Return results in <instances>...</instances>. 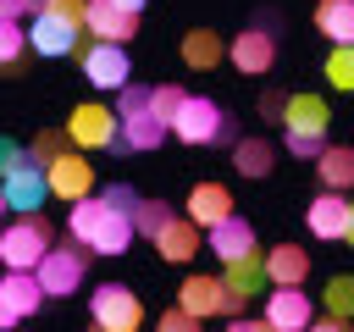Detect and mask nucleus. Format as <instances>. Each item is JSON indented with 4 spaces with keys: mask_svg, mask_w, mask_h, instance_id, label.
Wrapping results in <instances>:
<instances>
[{
    "mask_svg": "<svg viewBox=\"0 0 354 332\" xmlns=\"http://www.w3.org/2000/svg\"><path fill=\"white\" fill-rule=\"evenodd\" d=\"M83 72H88V83L94 89H127L133 83V61H127V44H83Z\"/></svg>",
    "mask_w": 354,
    "mask_h": 332,
    "instance_id": "obj_10",
    "label": "nucleus"
},
{
    "mask_svg": "<svg viewBox=\"0 0 354 332\" xmlns=\"http://www.w3.org/2000/svg\"><path fill=\"white\" fill-rule=\"evenodd\" d=\"M171 138L177 144H238V133H232V116L216 105V100H205V94H188V105L177 111V122H171Z\"/></svg>",
    "mask_w": 354,
    "mask_h": 332,
    "instance_id": "obj_3",
    "label": "nucleus"
},
{
    "mask_svg": "<svg viewBox=\"0 0 354 332\" xmlns=\"http://www.w3.org/2000/svg\"><path fill=\"white\" fill-rule=\"evenodd\" d=\"M50 249H55V232H50L44 216H17V221L0 232V260H6V271H39Z\"/></svg>",
    "mask_w": 354,
    "mask_h": 332,
    "instance_id": "obj_4",
    "label": "nucleus"
},
{
    "mask_svg": "<svg viewBox=\"0 0 354 332\" xmlns=\"http://www.w3.org/2000/svg\"><path fill=\"white\" fill-rule=\"evenodd\" d=\"M177 304H183L188 315H199V321H210V315H227V321H232V315H238L249 299H238V293H232L221 277H205V271H194V277L177 288Z\"/></svg>",
    "mask_w": 354,
    "mask_h": 332,
    "instance_id": "obj_8",
    "label": "nucleus"
},
{
    "mask_svg": "<svg viewBox=\"0 0 354 332\" xmlns=\"http://www.w3.org/2000/svg\"><path fill=\"white\" fill-rule=\"evenodd\" d=\"M183 216H188L194 227H205V232H210V227H221V221H227V216H238V210H232V194H227L221 183H194V188H188V210H183Z\"/></svg>",
    "mask_w": 354,
    "mask_h": 332,
    "instance_id": "obj_18",
    "label": "nucleus"
},
{
    "mask_svg": "<svg viewBox=\"0 0 354 332\" xmlns=\"http://www.w3.org/2000/svg\"><path fill=\"white\" fill-rule=\"evenodd\" d=\"M260 315H266L271 326H282V332H310V326H315V304H310L304 288H271Z\"/></svg>",
    "mask_w": 354,
    "mask_h": 332,
    "instance_id": "obj_13",
    "label": "nucleus"
},
{
    "mask_svg": "<svg viewBox=\"0 0 354 332\" xmlns=\"http://www.w3.org/2000/svg\"><path fill=\"white\" fill-rule=\"evenodd\" d=\"M348 216H354V194H332V188H321V194L310 199V210H304V227H310L315 238L337 243V238H348Z\"/></svg>",
    "mask_w": 354,
    "mask_h": 332,
    "instance_id": "obj_12",
    "label": "nucleus"
},
{
    "mask_svg": "<svg viewBox=\"0 0 354 332\" xmlns=\"http://www.w3.org/2000/svg\"><path fill=\"white\" fill-rule=\"evenodd\" d=\"M254 111H260V122H282V116H288V94H277V89H266Z\"/></svg>",
    "mask_w": 354,
    "mask_h": 332,
    "instance_id": "obj_40",
    "label": "nucleus"
},
{
    "mask_svg": "<svg viewBox=\"0 0 354 332\" xmlns=\"http://www.w3.org/2000/svg\"><path fill=\"white\" fill-rule=\"evenodd\" d=\"M0 199H6V210H17V216H39L44 199H55V194H50V172H44V166L11 172V177L0 183Z\"/></svg>",
    "mask_w": 354,
    "mask_h": 332,
    "instance_id": "obj_11",
    "label": "nucleus"
},
{
    "mask_svg": "<svg viewBox=\"0 0 354 332\" xmlns=\"http://www.w3.org/2000/svg\"><path fill=\"white\" fill-rule=\"evenodd\" d=\"M77 33H83V28H72V22L50 17V11H39V17H33V28H28L33 55H83V39H77Z\"/></svg>",
    "mask_w": 354,
    "mask_h": 332,
    "instance_id": "obj_15",
    "label": "nucleus"
},
{
    "mask_svg": "<svg viewBox=\"0 0 354 332\" xmlns=\"http://www.w3.org/2000/svg\"><path fill=\"white\" fill-rule=\"evenodd\" d=\"M326 122H332V105L321 94H288V116H282L288 133H321L326 138Z\"/></svg>",
    "mask_w": 354,
    "mask_h": 332,
    "instance_id": "obj_22",
    "label": "nucleus"
},
{
    "mask_svg": "<svg viewBox=\"0 0 354 332\" xmlns=\"http://www.w3.org/2000/svg\"><path fill=\"white\" fill-rule=\"evenodd\" d=\"M205 243L216 249V260H221V266H238V260L260 255V249H254V227H249L243 216H227L221 227H210V232H205Z\"/></svg>",
    "mask_w": 354,
    "mask_h": 332,
    "instance_id": "obj_19",
    "label": "nucleus"
},
{
    "mask_svg": "<svg viewBox=\"0 0 354 332\" xmlns=\"http://www.w3.org/2000/svg\"><path fill=\"white\" fill-rule=\"evenodd\" d=\"M266 271H271V288H304V277H310L304 243H277V249H266Z\"/></svg>",
    "mask_w": 354,
    "mask_h": 332,
    "instance_id": "obj_21",
    "label": "nucleus"
},
{
    "mask_svg": "<svg viewBox=\"0 0 354 332\" xmlns=\"http://www.w3.org/2000/svg\"><path fill=\"white\" fill-rule=\"evenodd\" d=\"M321 304H326V315L354 321V277H332V282H326V293H321Z\"/></svg>",
    "mask_w": 354,
    "mask_h": 332,
    "instance_id": "obj_30",
    "label": "nucleus"
},
{
    "mask_svg": "<svg viewBox=\"0 0 354 332\" xmlns=\"http://www.w3.org/2000/svg\"><path fill=\"white\" fill-rule=\"evenodd\" d=\"M315 172H321V188L354 194V149L348 144H326V155L315 160Z\"/></svg>",
    "mask_w": 354,
    "mask_h": 332,
    "instance_id": "obj_24",
    "label": "nucleus"
},
{
    "mask_svg": "<svg viewBox=\"0 0 354 332\" xmlns=\"http://www.w3.org/2000/svg\"><path fill=\"white\" fill-rule=\"evenodd\" d=\"M221 282L238 293V299H254L266 282H271V271H266V255H249V260H238V266H227L221 271Z\"/></svg>",
    "mask_w": 354,
    "mask_h": 332,
    "instance_id": "obj_26",
    "label": "nucleus"
},
{
    "mask_svg": "<svg viewBox=\"0 0 354 332\" xmlns=\"http://www.w3.org/2000/svg\"><path fill=\"white\" fill-rule=\"evenodd\" d=\"M155 332H199V315H188V310L177 304V310H166V315L155 321Z\"/></svg>",
    "mask_w": 354,
    "mask_h": 332,
    "instance_id": "obj_39",
    "label": "nucleus"
},
{
    "mask_svg": "<svg viewBox=\"0 0 354 332\" xmlns=\"http://www.w3.org/2000/svg\"><path fill=\"white\" fill-rule=\"evenodd\" d=\"M227 50H232V44H221L216 28H188V33H183V66H194V72H216V61H221Z\"/></svg>",
    "mask_w": 354,
    "mask_h": 332,
    "instance_id": "obj_23",
    "label": "nucleus"
},
{
    "mask_svg": "<svg viewBox=\"0 0 354 332\" xmlns=\"http://www.w3.org/2000/svg\"><path fill=\"white\" fill-rule=\"evenodd\" d=\"M227 332H282V326H271L266 315H260V321H249V315H232V321H227Z\"/></svg>",
    "mask_w": 354,
    "mask_h": 332,
    "instance_id": "obj_41",
    "label": "nucleus"
},
{
    "mask_svg": "<svg viewBox=\"0 0 354 332\" xmlns=\"http://www.w3.org/2000/svg\"><path fill=\"white\" fill-rule=\"evenodd\" d=\"M22 50H33L28 28H22V22H0V61H6V72H11V77L22 72Z\"/></svg>",
    "mask_w": 354,
    "mask_h": 332,
    "instance_id": "obj_29",
    "label": "nucleus"
},
{
    "mask_svg": "<svg viewBox=\"0 0 354 332\" xmlns=\"http://www.w3.org/2000/svg\"><path fill=\"white\" fill-rule=\"evenodd\" d=\"M116 116H122V138H127V149H138V155L160 149L166 133H171V127L160 122V111H155V83H127L122 100H116Z\"/></svg>",
    "mask_w": 354,
    "mask_h": 332,
    "instance_id": "obj_2",
    "label": "nucleus"
},
{
    "mask_svg": "<svg viewBox=\"0 0 354 332\" xmlns=\"http://www.w3.org/2000/svg\"><path fill=\"white\" fill-rule=\"evenodd\" d=\"M50 194H55V199H72V205L94 194V166H88L83 149H72V155H61V160L50 166Z\"/></svg>",
    "mask_w": 354,
    "mask_h": 332,
    "instance_id": "obj_16",
    "label": "nucleus"
},
{
    "mask_svg": "<svg viewBox=\"0 0 354 332\" xmlns=\"http://www.w3.org/2000/svg\"><path fill=\"white\" fill-rule=\"evenodd\" d=\"M44 299H50V293H44L39 271H6V282H0V326H6V332L22 326Z\"/></svg>",
    "mask_w": 354,
    "mask_h": 332,
    "instance_id": "obj_9",
    "label": "nucleus"
},
{
    "mask_svg": "<svg viewBox=\"0 0 354 332\" xmlns=\"http://www.w3.org/2000/svg\"><path fill=\"white\" fill-rule=\"evenodd\" d=\"M22 166H39V160H33V149H22V144H11V138H6V144H0V172L11 177V172H22Z\"/></svg>",
    "mask_w": 354,
    "mask_h": 332,
    "instance_id": "obj_35",
    "label": "nucleus"
},
{
    "mask_svg": "<svg viewBox=\"0 0 354 332\" xmlns=\"http://www.w3.org/2000/svg\"><path fill=\"white\" fill-rule=\"evenodd\" d=\"M88 332H105V326H88Z\"/></svg>",
    "mask_w": 354,
    "mask_h": 332,
    "instance_id": "obj_45",
    "label": "nucleus"
},
{
    "mask_svg": "<svg viewBox=\"0 0 354 332\" xmlns=\"http://www.w3.org/2000/svg\"><path fill=\"white\" fill-rule=\"evenodd\" d=\"M166 221H171V205H166V199H144V205L133 210V227H138L144 238H160Z\"/></svg>",
    "mask_w": 354,
    "mask_h": 332,
    "instance_id": "obj_32",
    "label": "nucleus"
},
{
    "mask_svg": "<svg viewBox=\"0 0 354 332\" xmlns=\"http://www.w3.org/2000/svg\"><path fill=\"white\" fill-rule=\"evenodd\" d=\"M111 6H122V11H133V17H138V11L149 6V0H111Z\"/></svg>",
    "mask_w": 354,
    "mask_h": 332,
    "instance_id": "obj_43",
    "label": "nucleus"
},
{
    "mask_svg": "<svg viewBox=\"0 0 354 332\" xmlns=\"http://www.w3.org/2000/svg\"><path fill=\"white\" fill-rule=\"evenodd\" d=\"M310 332H348V321H337V315H321Z\"/></svg>",
    "mask_w": 354,
    "mask_h": 332,
    "instance_id": "obj_42",
    "label": "nucleus"
},
{
    "mask_svg": "<svg viewBox=\"0 0 354 332\" xmlns=\"http://www.w3.org/2000/svg\"><path fill=\"white\" fill-rule=\"evenodd\" d=\"M315 28L332 44H354V0H321L315 6Z\"/></svg>",
    "mask_w": 354,
    "mask_h": 332,
    "instance_id": "obj_25",
    "label": "nucleus"
},
{
    "mask_svg": "<svg viewBox=\"0 0 354 332\" xmlns=\"http://www.w3.org/2000/svg\"><path fill=\"white\" fill-rule=\"evenodd\" d=\"M88 260H94V249L88 243H55L50 255H44V266H39V282H44V293L50 299H66V293H77L83 288V277H88Z\"/></svg>",
    "mask_w": 354,
    "mask_h": 332,
    "instance_id": "obj_5",
    "label": "nucleus"
},
{
    "mask_svg": "<svg viewBox=\"0 0 354 332\" xmlns=\"http://www.w3.org/2000/svg\"><path fill=\"white\" fill-rule=\"evenodd\" d=\"M232 166H238L243 177H266V172L277 166V149H271L266 138H238V144H232Z\"/></svg>",
    "mask_w": 354,
    "mask_h": 332,
    "instance_id": "obj_27",
    "label": "nucleus"
},
{
    "mask_svg": "<svg viewBox=\"0 0 354 332\" xmlns=\"http://www.w3.org/2000/svg\"><path fill=\"white\" fill-rule=\"evenodd\" d=\"M66 232H72L77 243H88L94 255H127V243L138 238L133 216H127V210H111L100 194L77 199V205L66 210Z\"/></svg>",
    "mask_w": 354,
    "mask_h": 332,
    "instance_id": "obj_1",
    "label": "nucleus"
},
{
    "mask_svg": "<svg viewBox=\"0 0 354 332\" xmlns=\"http://www.w3.org/2000/svg\"><path fill=\"white\" fill-rule=\"evenodd\" d=\"M83 33H94V44H127V39L138 33V17L122 11V6H111V0H88Z\"/></svg>",
    "mask_w": 354,
    "mask_h": 332,
    "instance_id": "obj_17",
    "label": "nucleus"
},
{
    "mask_svg": "<svg viewBox=\"0 0 354 332\" xmlns=\"http://www.w3.org/2000/svg\"><path fill=\"white\" fill-rule=\"evenodd\" d=\"M282 144H288V155H299V160H321V155H326V138H321V133H282Z\"/></svg>",
    "mask_w": 354,
    "mask_h": 332,
    "instance_id": "obj_34",
    "label": "nucleus"
},
{
    "mask_svg": "<svg viewBox=\"0 0 354 332\" xmlns=\"http://www.w3.org/2000/svg\"><path fill=\"white\" fill-rule=\"evenodd\" d=\"M100 199H105V205H111V210H127V216H133V210H138V205H144V199H138V194H133V188H127V183H111V188H105V194H100Z\"/></svg>",
    "mask_w": 354,
    "mask_h": 332,
    "instance_id": "obj_38",
    "label": "nucleus"
},
{
    "mask_svg": "<svg viewBox=\"0 0 354 332\" xmlns=\"http://www.w3.org/2000/svg\"><path fill=\"white\" fill-rule=\"evenodd\" d=\"M50 0H0V22H28V17H39Z\"/></svg>",
    "mask_w": 354,
    "mask_h": 332,
    "instance_id": "obj_37",
    "label": "nucleus"
},
{
    "mask_svg": "<svg viewBox=\"0 0 354 332\" xmlns=\"http://www.w3.org/2000/svg\"><path fill=\"white\" fill-rule=\"evenodd\" d=\"M348 243H354V216H348Z\"/></svg>",
    "mask_w": 354,
    "mask_h": 332,
    "instance_id": "obj_44",
    "label": "nucleus"
},
{
    "mask_svg": "<svg viewBox=\"0 0 354 332\" xmlns=\"http://www.w3.org/2000/svg\"><path fill=\"white\" fill-rule=\"evenodd\" d=\"M66 133H72L77 149H116V138H122V116H116V105L83 100V105H72Z\"/></svg>",
    "mask_w": 354,
    "mask_h": 332,
    "instance_id": "obj_7",
    "label": "nucleus"
},
{
    "mask_svg": "<svg viewBox=\"0 0 354 332\" xmlns=\"http://www.w3.org/2000/svg\"><path fill=\"white\" fill-rule=\"evenodd\" d=\"M88 315H94V326H105V332H138V326H144V304H138V293H133L127 282H100V288L88 293Z\"/></svg>",
    "mask_w": 354,
    "mask_h": 332,
    "instance_id": "obj_6",
    "label": "nucleus"
},
{
    "mask_svg": "<svg viewBox=\"0 0 354 332\" xmlns=\"http://www.w3.org/2000/svg\"><path fill=\"white\" fill-rule=\"evenodd\" d=\"M44 11H50V17H61V22H72V28H83V22H88V0H50Z\"/></svg>",
    "mask_w": 354,
    "mask_h": 332,
    "instance_id": "obj_36",
    "label": "nucleus"
},
{
    "mask_svg": "<svg viewBox=\"0 0 354 332\" xmlns=\"http://www.w3.org/2000/svg\"><path fill=\"white\" fill-rule=\"evenodd\" d=\"M205 227H194L188 216H171L166 227H160V238H155V249H160V260H171V266H188L199 249H205V238H199Z\"/></svg>",
    "mask_w": 354,
    "mask_h": 332,
    "instance_id": "obj_20",
    "label": "nucleus"
},
{
    "mask_svg": "<svg viewBox=\"0 0 354 332\" xmlns=\"http://www.w3.org/2000/svg\"><path fill=\"white\" fill-rule=\"evenodd\" d=\"M227 61H232L238 72H249V77H266V72L277 66V39H271V28H243V33L232 39Z\"/></svg>",
    "mask_w": 354,
    "mask_h": 332,
    "instance_id": "obj_14",
    "label": "nucleus"
},
{
    "mask_svg": "<svg viewBox=\"0 0 354 332\" xmlns=\"http://www.w3.org/2000/svg\"><path fill=\"white\" fill-rule=\"evenodd\" d=\"M28 149H33V160H39L44 172H50V166H55L61 155H72L77 144H72V133H66V127H44V133H39V138H33Z\"/></svg>",
    "mask_w": 354,
    "mask_h": 332,
    "instance_id": "obj_28",
    "label": "nucleus"
},
{
    "mask_svg": "<svg viewBox=\"0 0 354 332\" xmlns=\"http://www.w3.org/2000/svg\"><path fill=\"white\" fill-rule=\"evenodd\" d=\"M326 83L332 89H354V44H332V55H326Z\"/></svg>",
    "mask_w": 354,
    "mask_h": 332,
    "instance_id": "obj_31",
    "label": "nucleus"
},
{
    "mask_svg": "<svg viewBox=\"0 0 354 332\" xmlns=\"http://www.w3.org/2000/svg\"><path fill=\"white\" fill-rule=\"evenodd\" d=\"M188 105V89H177V83H155V111H160V122L171 127L177 122V111Z\"/></svg>",
    "mask_w": 354,
    "mask_h": 332,
    "instance_id": "obj_33",
    "label": "nucleus"
}]
</instances>
